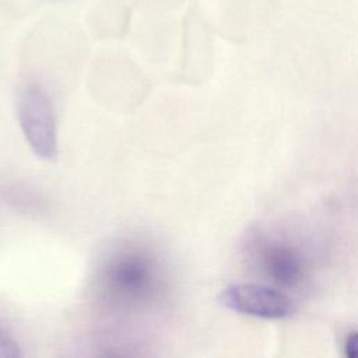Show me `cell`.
I'll use <instances>...</instances> for the list:
<instances>
[{"label": "cell", "mask_w": 358, "mask_h": 358, "mask_svg": "<svg viewBox=\"0 0 358 358\" xmlns=\"http://www.w3.org/2000/svg\"><path fill=\"white\" fill-rule=\"evenodd\" d=\"M17 115L21 130L34 154L45 161L57 157V133L52 103L45 91L25 85L17 96Z\"/></svg>", "instance_id": "obj_1"}, {"label": "cell", "mask_w": 358, "mask_h": 358, "mask_svg": "<svg viewBox=\"0 0 358 358\" xmlns=\"http://www.w3.org/2000/svg\"><path fill=\"white\" fill-rule=\"evenodd\" d=\"M344 354L350 358H358V331H351L345 337Z\"/></svg>", "instance_id": "obj_6"}, {"label": "cell", "mask_w": 358, "mask_h": 358, "mask_svg": "<svg viewBox=\"0 0 358 358\" xmlns=\"http://www.w3.org/2000/svg\"><path fill=\"white\" fill-rule=\"evenodd\" d=\"M21 355V350L14 337L0 327V358H17Z\"/></svg>", "instance_id": "obj_5"}, {"label": "cell", "mask_w": 358, "mask_h": 358, "mask_svg": "<svg viewBox=\"0 0 358 358\" xmlns=\"http://www.w3.org/2000/svg\"><path fill=\"white\" fill-rule=\"evenodd\" d=\"M113 291L124 296H138L151 285L152 270L150 262L138 255H124L113 260L106 271Z\"/></svg>", "instance_id": "obj_3"}, {"label": "cell", "mask_w": 358, "mask_h": 358, "mask_svg": "<svg viewBox=\"0 0 358 358\" xmlns=\"http://www.w3.org/2000/svg\"><path fill=\"white\" fill-rule=\"evenodd\" d=\"M218 299L228 309L255 317L282 319L292 312V302L285 294L260 284L228 285Z\"/></svg>", "instance_id": "obj_2"}, {"label": "cell", "mask_w": 358, "mask_h": 358, "mask_svg": "<svg viewBox=\"0 0 358 358\" xmlns=\"http://www.w3.org/2000/svg\"><path fill=\"white\" fill-rule=\"evenodd\" d=\"M262 262L267 273L282 284L298 281L302 273L299 255L281 242H268L262 250Z\"/></svg>", "instance_id": "obj_4"}]
</instances>
